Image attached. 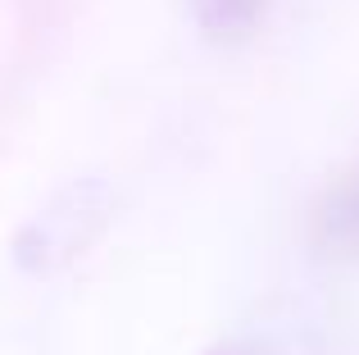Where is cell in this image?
<instances>
[{"label": "cell", "mask_w": 359, "mask_h": 355, "mask_svg": "<svg viewBox=\"0 0 359 355\" xmlns=\"http://www.w3.org/2000/svg\"><path fill=\"white\" fill-rule=\"evenodd\" d=\"M327 232H337V237H359V182L346 187V192L327 205Z\"/></svg>", "instance_id": "3"}, {"label": "cell", "mask_w": 359, "mask_h": 355, "mask_svg": "<svg viewBox=\"0 0 359 355\" xmlns=\"http://www.w3.org/2000/svg\"><path fill=\"white\" fill-rule=\"evenodd\" d=\"M109 214H114V192L100 178L69 182L23 223V232L14 237V264L36 278L60 274L64 264L87 255V246L109 228Z\"/></svg>", "instance_id": "1"}, {"label": "cell", "mask_w": 359, "mask_h": 355, "mask_svg": "<svg viewBox=\"0 0 359 355\" xmlns=\"http://www.w3.org/2000/svg\"><path fill=\"white\" fill-rule=\"evenodd\" d=\"M187 5H191V18L201 23V32L214 36V41L250 36L264 14V0H187Z\"/></svg>", "instance_id": "2"}]
</instances>
